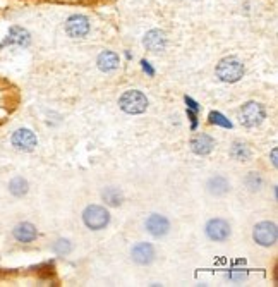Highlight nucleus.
Segmentation results:
<instances>
[{
    "label": "nucleus",
    "mask_w": 278,
    "mask_h": 287,
    "mask_svg": "<svg viewBox=\"0 0 278 287\" xmlns=\"http://www.w3.org/2000/svg\"><path fill=\"white\" fill-rule=\"evenodd\" d=\"M9 191L12 192L14 196H23L28 192V183L23 179V177H14L9 184Z\"/></svg>",
    "instance_id": "obj_19"
},
{
    "label": "nucleus",
    "mask_w": 278,
    "mask_h": 287,
    "mask_svg": "<svg viewBox=\"0 0 278 287\" xmlns=\"http://www.w3.org/2000/svg\"><path fill=\"white\" fill-rule=\"evenodd\" d=\"M230 155L234 157L235 160H241V162H246V160L251 157V152H249L248 145L241 141H235L230 148Z\"/></svg>",
    "instance_id": "obj_18"
},
{
    "label": "nucleus",
    "mask_w": 278,
    "mask_h": 287,
    "mask_svg": "<svg viewBox=\"0 0 278 287\" xmlns=\"http://www.w3.org/2000/svg\"><path fill=\"white\" fill-rule=\"evenodd\" d=\"M252 237L259 246H273L277 243L278 230L273 222H259L256 223L254 230H252Z\"/></svg>",
    "instance_id": "obj_5"
},
{
    "label": "nucleus",
    "mask_w": 278,
    "mask_h": 287,
    "mask_svg": "<svg viewBox=\"0 0 278 287\" xmlns=\"http://www.w3.org/2000/svg\"><path fill=\"white\" fill-rule=\"evenodd\" d=\"M83 220H84L86 227L93 230H100L103 227H107L110 220V215L103 206L100 205H91L83 212Z\"/></svg>",
    "instance_id": "obj_3"
},
{
    "label": "nucleus",
    "mask_w": 278,
    "mask_h": 287,
    "mask_svg": "<svg viewBox=\"0 0 278 287\" xmlns=\"http://www.w3.org/2000/svg\"><path fill=\"white\" fill-rule=\"evenodd\" d=\"M155 258V250L151 244L148 243H139L133 248V260L138 265H148Z\"/></svg>",
    "instance_id": "obj_12"
},
{
    "label": "nucleus",
    "mask_w": 278,
    "mask_h": 287,
    "mask_svg": "<svg viewBox=\"0 0 278 287\" xmlns=\"http://www.w3.org/2000/svg\"><path fill=\"white\" fill-rule=\"evenodd\" d=\"M12 145L21 152H31L36 146V136L29 129H17L12 134Z\"/></svg>",
    "instance_id": "obj_8"
},
{
    "label": "nucleus",
    "mask_w": 278,
    "mask_h": 287,
    "mask_svg": "<svg viewBox=\"0 0 278 287\" xmlns=\"http://www.w3.org/2000/svg\"><path fill=\"white\" fill-rule=\"evenodd\" d=\"M146 229H148V232L151 234V236L162 237L168 232L170 223L163 215H156L155 213V215H149L148 220H146Z\"/></svg>",
    "instance_id": "obj_9"
},
{
    "label": "nucleus",
    "mask_w": 278,
    "mask_h": 287,
    "mask_svg": "<svg viewBox=\"0 0 278 287\" xmlns=\"http://www.w3.org/2000/svg\"><path fill=\"white\" fill-rule=\"evenodd\" d=\"M206 234L211 241H225L230 236V225L223 219H211L206 223Z\"/></svg>",
    "instance_id": "obj_7"
},
{
    "label": "nucleus",
    "mask_w": 278,
    "mask_h": 287,
    "mask_svg": "<svg viewBox=\"0 0 278 287\" xmlns=\"http://www.w3.org/2000/svg\"><path fill=\"white\" fill-rule=\"evenodd\" d=\"M142 43H144V47L148 48V50L160 52V50H163V48H165L167 36H165V33H163V31L151 30V31H148V33H146L144 41H142Z\"/></svg>",
    "instance_id": "obj_11"
},
{
    "label": "nucleus",
    "mask_w": 278,
    "mask_h": 287,
    "mask_svg": "<svg viewBox=\"0 0 278 287\" xmlns=\"http://www.w3.org/2000/svg\"><path fill=\"white\" fill-rule=\"evenodd\" d=\"M213 146H215V139L208 134H196L191 139V150L196 155H208L213 150Z\"/></svg>",
    "instance_id": "obj_10"
},
{
    "label": "nucleus",
    "mask_w": 278,
    "mask_h": 287,
    "mask_svg": "<svg viewBox=\"0 0 278 287\" xmlns=\"http://www.w3.org/2000/svg\"><path fill=\"white\" fill-rule=\"evenodd\" d=\"M141 64H142V69H144V71H146V72H148V74H149V76H153V74H155V71H153V69H151V65H149V62L142 61V62H141Z\"/></svg>",
    "instance_id": "obj_23"
},
{
    "label": "nucleus",
    "mask_w": 278,
    "mask_h": 287,
    "mask_svg": "<svg viewBox=\"0 0 278 287\" xmlns=\"http://www.w3.org/2000/svg\"><path fill=\"white\" fill-rule=\"evenodd\" d=\"M98 67L102 71L109 72V71H113V69L119 67V55L115 52H102L98 55Z\"/></svg>",
    "instance_id": "obj_15"
},
{
    "label": "nucleus",
    "mask_w": 278,
    "mask_h": 287,
    "mask_svg": "<svg viewBox=\"0 0 278 287\" xmlns=\"http://www.w3.org/2000/svg\"><path fill=\"white\" fill-rule=\"evenodd\" d=\"M36 227L29 222H23L14 229V237H16L19 243H31V241L36 239Z\"/></svg>",
    "instance_id": "obj_13"
},
{
    "label": "nucleus",
    "mask_w": 278,
    "mask_h": 287,
    "mask_svg": "<svg viewBox=\"0 0 278 287\" xmlns=\"http://www.w3.org/2000/svg\"><path fill=\"white\" fill-rule=\"evenodd\" d=\"M29 33H28L26 30H23V28L19 26H12L9 30V36H7V40L2 43L3 45H9V43H16V45H21V47H26V45H29Z\"/></svg>",
    "instance_id": "obj_14"
},
{
    "label": "nucleus",
    "mask_w": 278,
    "mask_h": 287,
    "mask_svg": "<svg viewBox=\"0 0 278 287\" xmlns=\"http://www.w3.org/2000/svg\"><path fill=\"white\" fill-rule=\"evenodd\" d=\"M119 107L122 108L126 114H133V115L142 114V112L148 108V98L142 95L141 92L129 90V92H126L119 98Z\"/></svg>",
    "instance_id": "obj_2"
},
{
    "label": "nucleus",
    "mask_w": 278,
    "mask_h": 287,
    "mask_svg": "<svg viewBox=\"0 0 278 287\" xmlns=\"http://www.w3.org/2000/svg\"><path fill=\"white\" fill-rule=\"evenodd\" d=\"M272 162H273V165L277 167V163H278V162H277V148L272 152Z\"/></svg>",
    "instance_id": "obj_24"
},
{
    "label": "nucleus",
    "mask_w": 278,
    "mask_h": 287,
    "mask_svg": "<svg viewBox=\"0 0 278 287\" xmlns=\"http://www.w3.org/2000/svg\"><path fill=\"white\" fill-rule=\"evenodd\" d=\"M246 186L251 191H259L263 188V177L259 176V172H251L246 177Z\"/></svg>",
    "instance_id": "obj_20"
},
{
    "label": "nucleus",
    "mask_w": 278,
    "mask_h": 287,
    "mask_svg": "<svg viewBox=\"0 0 278 287\" xmlns=\"http://www.w3.org/2000/svg\"><path fill=\"white\" fill-rule=\"evenodd\" d=\"M217 76L223 83H235L244 76V65L235 57L223 59L217 65Z\"/></svg>",
    "instance_id": "obj_1"
},
{
    "label": "nucleus",
    "mask_w": 278,
    "mask_h": 287,
    "mask_svg": "<svg viewBox=\"0 0 278 287\" xmlns=\"http://www.w3.org/2000/svg\"><path fill=\"white\" fill-rule=\"evenodd\" d=\"M65 31L72 38H83L89 31V21L84 16H71L65 23Z\"/></svg>",
    "instance_id": "obj_6"
},
{
    "label": "nucleus",
    "mask_w": 278,
    "mask_h": 287,
    "mask_svg": "<svg viewBox=\"0 0 278 287\" xmlns=\"http://www.w3.org/2000/svg\"><path fill=\"white\" fill-rule=\"evenodd\" d=\"M210 122H211V124L223 126V128H232L230 122H228L222 114H218V112H211V114H210Z\"/></svg>",
    "instance_id": "obj_22"
},
{
    "label": "nucleus",
    "mask_w": 278,
    "mask_h": 287,
    "mask_svg": "<svg viewBox=\"0 0 278 287\" xmlns=\"http://www.w3.org/2000/svg\"><path fill=\"white\" fill-rule=\"evenodd\" d=\"M71 250H72V246L67 239H58L57 243L54 244V251L58 255V256H65V255L71 253Z\"/></svg>",
    "instance_id": "obj_21"
},
{
    "label": "nucleus",
    "mask_w": 278,
    "mask_h": 287,
    "mask_svg": "<svg viewBox=\"0 0 278 287\" xmlns=\"http://www.w3.org/2000/svg\"><path fill=\"white\" fill-rule=\"evenodd\" d=\"M265 119V108L258 101H248L246 105H242L241 108V122L246 128H254L259 126Z\"/></svg>",
    "instance_id": "obj_4"
},
{
    "label": "nucleus",
    "mask_w": 278,
    "mask_h": 287,
    "mask_svg": "<svg viewBox=\"0 0 278 287\" xmlns=\"http://www.w3.org/2000/svg\"><path fill=\"white\" fill-rule=\"evenodd\" d=\"M228 190H230V184H228V181L225 179V177L215 176V177H211V179L208 181V191H210L211 194L222 196V194H225Z\"/></svg>",
    "instance_id": "obj_16"
},
{
    "label": "nucleus",
    "mask_w": 278,
    "mask_h": 287,
    "mask_svg": "<svg viewBox=\"0 0 278 287\" xmlns=\"http://www.w3.org/2000/svg\"><path fill=\"white\" fill-rule=\"evenodd\" d=\"M102 198H103V201H105L107 205L119 206L120 203H122V199H124V194H122V191L117 190V188H107V190L103 191Z\"/></svg>",
    "instance_id": "obj_17"
}]
</instances>
